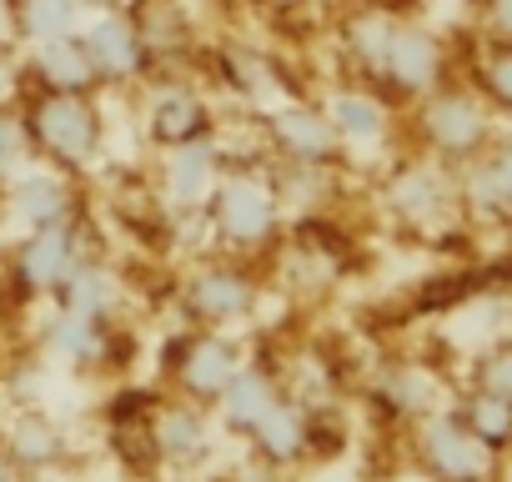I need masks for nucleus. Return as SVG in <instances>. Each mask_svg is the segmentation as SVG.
Instances as JSON below:
<instances>
[{
  "label": "nucleus",
  "mask_w": 512,
  "mask_h": 482,
  "mask_svg": "<svg viewBox=\"0 0 512 482\" xmlns=\"http://www.w3.org/2000/svg\"><path fill=\"white\" fill-rule=\"evenodd\" d=\"M41 357L61 372H81V377H96V372H111L121 362V327L111 317H91V312H76V307H56L51 302V317L41 322Z\"/></svg>",
  "instance_id": "obj_10"
},
{
  "label": "nucleus",
  "mask_w": 512,
  "mask_h": 482,
  "mask_svg": "<svg viewBox=\"0 0 512 482\" xmlns=\"http://www.w3.org/2000/svg\"><path fill=\"white\" fill-rule=\"evenodd\" d=\"M407 447L427 482H502V472H507L502 452H492L482 437H472L467 422L452 412V402L427 412L422 422H412Z\"/></svg>",
  "instance_id": "obj_6"
},
{
  "label": "nucleus",
  "mask_w": 512,
  "mask_h": 482,
  "mask_svg": "<svg viewBox=\"0 0 512 482\" xmlns=\"http://www.w3.org/2000/svg\"><path fill=\"white\" fill-rule=\"evenodd\" d=\"M31 76L41 81V91H56V96H91V86L101 81L81 36H61V41H41L36 56H31Z\"/></svg>",
  "instance_id": "obj_25"
},
{
  "label": "nucleus",
  "mask_w": 512,
  "mask_h": 482,
  "mask_svg": "<svg viewBox=\"0 0 512 482\" xmlns=\"http://www.w3.org/2000/svg\"><path fill=\"white\" fill-rule=\"evenodd\" d=\"M507 332H512V322H507Z\"/></svg>",
  "instance_id": "obj_36"
},
{
  "label": "nucleus",
  "mask_w": 512,
  "mask_h": 482,
  "mask_svg": "<svg viewBox=\"0 0 512 482\" xmlns=\"http://www.w3.org/2000/svg\"><path fill=\"white\" fill-rule=\"evenodd\" d=\"M201 221H206L211 252H226V257H241V262L272 252L287 236V206H282L272 176L256 171V166L226 171L216 181L211 201L201 206Z\"/></svg>",
  "instance_id": "obj_1"
},
{
  "label": "nucleus",
  "mask_w": 512,
  "mask_h": 482,
  "mask_svg": "<svg viewBox=\"0 0 512 482\" xmlns=\"http://www.w3.org/2000/svg\"><path fill=\"white\" fill-rule=\"evenodd\" d=\"M262 277L251 262L226 257V252H206L201 262H191L176 282V312L186 327H211V332H231L246 327L262 312Z\"/></svg>",
  "instance_id": "obj_3"
},
{
  "label": "nucleus",
  "mask_w": 512,
  "mask_h": 482,
  "mask_svg": "<svg viewBox=\"0 0 512 482\" xmlns=\"http://www.w3.org/2000/svg\"><path fill=\"white\" fill-rule=\"evenodd\" d=\"M101 247L91 236L86 216H71V221H56V226H36V231H21L16 252H11V282L26 302H51L61 292V282L71 277V267Z\"/></svg>",
  "instance_id": "obj_8"
},
{
  "label": "nucleus",
  "mask_w": 512,
  "mask_h": 482,
  "mask_svg": "<svg viewBox=\"0 0 512 482\" xmlns=\"http://www.w3.org/2000/svg\"><path fill=\"white\" fill-rule=\"evenodd\" d=\"M141 131L156 151H176L186 141H201V136H216V121H211V106L186 91V86H161L151 101H146V116H141Z\"/></svg>",
  "instance_id": "obj_20"
},
{
  "label": "nucleus",
  "mask_w": 512,
  "mask_h": 482,
  "mask_svg": "<svg viewBox=\"0 0 512 482\" xmlns=\"http://www.w3.org/2000/svg\"><path fill=\"white\" fill-rule=\"evenodd\" d=\"M241 442H246L251 462H262L272 472H297V467L317 462V412L282 392L262 417H256V427Z\"/></svg>",
  "instance_id": "obj_13"
},
{
  "label": "nucleus",
  "mask_w": 512,
  "mask_h": 482,
  "mask_svg": "<svg viewBox=\"0 0 512 482\" xmlns=\"http://www.w3.org/2000/svg\"><path fill=\"white\" fill-rule=\"evenodd\" d=\"M322 111H327V121H332L342 151H377V146L392 141V106H387L377 91H367V86H342V91H332Z\"/></svg>",
  "instance_id": "obj_21"
},
{
  "label": "nucleus",
  "mask_w": 512,
  "mask_h": 482,
  "mask_svg": "<svg viewBox=\"0 0 512 482\" xmlns=\"http://www.w3.org/2000/svg\"><path fill=\"white\" fill-rule=\"evenodd\" d=\"M472 91L487 101L492 116H507L512 121V46H487L477 56V71H472Z\"/></svg>",
  "instance_id": "obj_28"
},
{
  "label": "nucleus",
  "mask_w": 512,
  "mask_h": 482,
  "mask_svg": "<svg viewBox=\"0 0 512 482\" xmlns=\"http://www.w3.org/2000/svg\"><path fill=\"white\" fill-rule=\"evenodd\" d=\"M246 342L236 332H211V327H181L171 332L166 352H161V372L171 397L196 402V407H216V397L231 387V377L246 367Z\"/></svg>",
  "instance_id": "obj_5"
},
{
  "label": "nucleus",
  "mask_w": 512,
  "mask_h": 482,
  "mask_svg": "<svg viewBox=\"0 0 512 482\" xmlns=\"http://www.w3.org/2000/svg\"><path fill=\"white\" fill-rule=\"evenodd\" d=\"M226 171H231V161H226L221 136H201V141H186L176 151H161V211L196 216Z\"/></svg>",
  "instance_id": "obj_12"
},
{
  "label": "nucleus",
  "mask_w": 512,
  "mask_h": 482,
  "mask_svg": "<svg viewBox=\"0 0 512 482\" xmlns=\"http://www.w3.org/2000/svg\"><path fill=\"white\" fill-rule=\"evenodd\" d=\"M81 16H86V0H21V31L31 46L76 36Z\"/></svg>",
  "instance_id": "obj_27"
},
{
  "label": "nucleus",
  "mask_w": 512,
  "mask_h": 482,
  "mask_svg": "<svg viewBox=\"0 0 512 482\" xmlns=\"http://www.w3.org/2000/svg\"><path fill=\"white\" fill-rule=\"evenodd\" d=\"M392 31H397V16H387V11H367V16H357V21H352V31H347V46H352L357 66H367V71L377 76V71H382V56H387Z\"/></svg>",
  "instance_id": "obj_31"
},
{
  "label": "nucleus",
  "mask_w": 512,
  "mask_h": 482,
  "mask_svg": "<svg viewBox=\"0 0 512 482\" xmlns=\"http://www.w3.org/2000/svg\"><path fill=\"white\" fill-rule=\"evenodd\" d=\"M482 31L497 46H512V0H482Z\"/></svg>",
  "instance_id": "obj_33"
},
{
  "label": "nucleus",
  "mask_w": 512,
  "mask_h": 482,
  "mask_svg": "<svg viewBox=\"0 0 512 482\" xmlns=\"http://www.w3.org/2000/svg\"><path fill=\"white\" fill-rule=\"evenodd\" d=\"M0 206H6V221L16 231H36V226H56V221L81 216V191H76V176L36 161L16 181L0 186Z\"/></svg>",
  "instance_id": "obj_15"
},
{
  "label": "nucleus",
  "mask_w": 512,
  "mask_h": 482,
  "mask_svg": "<svg viewBox=\"0 0 512 482\" xmlns=\"http://www.w3.org/2000/svg\"><path fill=\"white\" fill-rule=\"evenodd\" d=\"M0 482H21L16 467H11V457H6V447H0Z\"/></svg>",
  "instance_id": "obj_34"
},
{
  "label": "nucleus",
  "mask_w": 512,
  "mask_h": 482,
  "mask_svg": "<svg viewBox=\"0 0 512 482\" xmlns=\"http://www.w3.org/2000/svg\"><path fill=\"white\" fill-rule=\"evenodd\" d=\"M216 442H221V427H216L211 407L166 397L151 412V447L166 472H201L216 457Z\"/></svg>",
  "instance_id": "obj_14"
},
{
  "label": "nucleus",
  "mask_w": 512,
  "mask_h": 482,
  "mask_svg": "<svg viewBox=\"0 0 512 482\" xmlns=\"http://www.w3.org/2000/svg\"><path fill=\"white\" fill-rule=\"evenodd\" d=\"M452 392H457V387H452L432 362H422V357H387V362H377L372 377H367V402H372V412H377L387 427H397V432H407V427L422 422L427 412L447 407Z\"/></svg>",
  "instance_id": "obj_9"
},
{
  "label": "nucleus",
  "mask_w": 512,
  "mask_h": 482,
  "mask_svg": "<svg viewBox=\"0 0 512 482\" xmlns=\"http://www.w3.org/2000/svg\"><path fill=\"white\" fill-rule=\"evenodd\" d=\"M462 382H467V387H482V392H492V397H502V402H512V332H507V337H492V342L467 362Z\"/></svg>",
  "instance_id": "obj_29"
},
{
  "label": "nucleus",
  "mask_w": 512,
  "mask_h": 482,
  "mask_svg": "<svg viewBox=\"0 0 512 482\" xmlns=\"http://www.w3.org/2000/svg\"><path fill=\"white\" fill-rule=\"evenodd\" d=\"M26 126H31V141H36V156L66 176H81L101 161L106 151V121L96 111L91 96H56V91H41V101L26 111Z\"/></svg>",
  "instance_id": "obj_7"
},
{
  "label": "nucleus",
  "mask_w": 512,
  "mask_h": 482,
  "mask_svg": "<svg viewBox=\"0 0 512 482\" xmlns=\"http://www.w3.org/2000/svg\"><path fill=\"white\" fill-rule=\"evenodd\" d=\"M282 397V382H277V362H256V357H246V367L231 377V387L216 397V407H211V417H216V427L226 432V437H246L251 427H256V417H262L272 402Z\"/></svg>",
  "instance_id": "obj_22"
},
{
  "label": "nucleus",
  "mask_w": 512,
  "mask_h": 482,
  "mask_svg": "<svg viewBox=\"0 0 512 482\" xmlns=\"http://www.w3.org/2000/svg\"><path fill=\"white\" fill-rule=\"evenodd\" d=\"M267 146L287 166H337L347 156L332 121H327V111L302 106V101H282V106L267 111Z\"/></svg>",
  "instance_id": "obj_18"
},
{
  "label": "nucleus",
  "mask_w": 512,
  "mask_h": 482,
  "mask_svg": "<svg viewBox=\"0 0 512 482\" xmlns=\"http://www.w3.org/2000/svg\"><path fill=\"white\" fill-rule=\"evenodd\" d=\"M502 462H507V467H512V437H507V447H502Z\"/></svg>",
  "instance_id": "obj_35"
},
{
  "label": "nucleus",
  "mask_w": 512,
  "mask_h": 482,
  "mask_svg": "<svg viewBox=\"0 0 512 482\" xmlns=\"http://www.w3.org/2000/svg\"><path fill=\"white\" fill-rule=\"evenodd\" d=\"M457 201L467 231H512V131H497L477 161L457 166Z\"/></svg>",
  "instance_id": "obj_11"
},
{
  "label": "nucleus",
  "mask_w": 512,
  "mask_h": 482,
  "mask_svg": "<svg viewBox=\"0 0 512 482\" xmlns=\"http://www.w3.org/2000/svg\"><path fill=\"white\" fill-rule=\"evenodd\" d=\"M452 412H457V417L467 422V432L482 437L492 452L507 447V437H512V402H502V397H492V392L462 382V387L452 392Z\"/></svg>",
  "instance_id": "obj_26"
},
{
  "label": "nucleus",
  "mask_w": 512,
  "mask_h": 482,
  "mask_svg": "<svg viewBox=\"0 0 512 482\" xmlns=\"http://www.w3.org/2000/svg\"><path fill=\"white\" fill-rule=\"evenodd\" d=\"M226 71H231V86H236L241 96H272V66H267L262 56L236 51V56L226 61Z\"/></svg>",
  "instance_id": "obj_32"
},
{
  "label": "nucleus",
  "mask_w": 512,
  "mask_h": 482,
  "mask_svg": "<svg viewBox=\"0 0 512 482\" xmlns=\"http://www.w3.org/2000/svg\"><path fill=\"white\" fill-rule=\"evenodd\" d=\"M377 206L387 211L397 231H407L412 241H427V247H447V241L467 231L462 201H457V171L432 156L397 161L377 186Z\"/></svg>",
  "instance_id": "obj_2"
},
{
  "label": "nucleus",
  "mask_w": 512,
  "mask_h": 482,
  "mask_svg": "<svg viewBox=\"0 0 512 482\" xmlns=\"http://www.w3.org/2000/svg\"><path fill=\"white\" fill-rule=\"evenodd\" d=\"M81 46H86V56H91V66H96L101 81H131V76H141V66H146L141 26L126 21V16H116V11L96 16V21L86 26Z\"/></svg>",
  "instance_id": "obj_24"
},
{
  "label": "nucleus",
  "mask_w": 512,
  "mask_h": 482,
  "mask_svg": "<svg viewBox=\"0 0 512 482\" xmlns=\"http://www.w3.org/2000/svg\"><path fill=\"white\" fill-rule=\"evenodd\" d=\"M377 81H382L397 101H422V96H432L437 86H447V51H442V41H437L432 31H422V26H402V21H397Z\"/></svg>",
  "instance_id": "obj_17"
},
{
  "label": "nucleus",
  "mask_w": 512,
  "mask_h": 482,
  "mask_svg": "<svg viewBox=\"0 0 512 482\" xmlns=\"http://www.w3.org/2000/svg\"><path fill=\"white\" fill-rule=\"evenodd\" d=\"M277 382H282V392L292 402H302L312 412L317 407H342V367L317 342H302L297 352L277 357Z\"/></svg>",
  "instance_id": "obj_23"
},
{
  "label": "nucleus",
  "mask_w": 512,
  "mask_h": 482,
  "mask_svg": "<svg viewBox=\"0 0 512 482\" xmlns=\"http://www.w3.org/2000/svg\"><path fill=\"white\" fill-rule=\"evenodd\" d=\"M126 297H131V282H126V272L111 262V252H101V247H91L76 267H71V277L61 282V292L51 297L56 307H76V312H91V317H121V307H126Z\"/></svg>",
  "instance_id": "obj_19"
},
{
  "label": "nucleus",
  "mask_w": 512,
  "mask_h": 482,
  "mask_svg": "<svg viewBox=\"0 0 512 482\" xmlns=\"http://www.w3.org/2000/svg\"><path fill=\"white\" fill-rule=\"evenodd\" d=\"M0 447H6V457H11V467H16L21 482L56 477L76 457L66 422L51 417V412H41V407H21L6 427H0Z\"/></svg>",
  "instance_id": "obj_16"
},
{
  "label": "nucleus",
  "mask_w": 512,
  "mask_h": 482,
  "mask_svg": "<svg viewBox=\"0 0 512 482\" xmlns=\"http://www.w3.org/2000/svg\"><path fill=\"white\" fill-rule=\"evenodd\" d=\"M412 131H417V156H432L442 166H467L477 161L492 136H497V116L487 111V101L472 86H437L432 96L412 101Z\"/></svg>",
  "instance_id": "obj_4"
},
{
  "label": "nucleus",
  "mask_w": 512,
  "mask_h": 482,
  "mask_svg": "<svg viewBox=\"0 0 512 482\" xmlns=\"http://www.w3.org/2000/svg\"><path fill=\"white\" fill-rule=\"evenodd\" d=\"M26 166H36V141H31V126L21 111L0 106V186L16 181Z\"/></svg>",
  "instance_id": "obj_30"
}]
</instances>
